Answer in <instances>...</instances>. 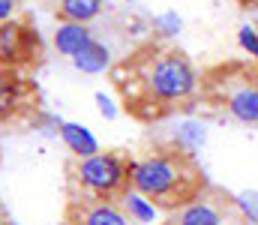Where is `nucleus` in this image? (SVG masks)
Segmentation results:
<instances>
[{
	"label": "nucleus",
	"instance_id": "1",
	"mask_svg": "<svg viewBox=\"0 0 258 225\" xmlns=\"http://www.w3.org/2000/svg\"><path fill=\"white\" fill-rule=\"evenodd\" d=\"M111 78L129 114L147 123L189 105L201 90L195 63L183 51L168 45H144L123 63H117Z\"/></svg>",
	"mask_w": 258,
	"mask_h": 225
},
{
	"label": "nucleus",
	"instance_id": "2",
	"mask_svg": "<svg viewBox=\"0 0 258 225\" xmlns=\"http://www.w3.org/2000/svg\"><path fill=\"white\" fill-rule=\"evenodd\" d=\"M126 180L129 189L141 192L156 207H168V210L192 201L207 189L204 171L198 168L195 156L177 147L150 150L132 159L126 165Z\"/></svg>",
	"mask_w": 258,
	"mask_h": 225
},
{
	"label": "nucleus",
	"instance_id": "3",
	"mask_svg": "<svg viewBox=\"0 0 258 225\" xmlns=\"http://www.w3.org/2000/svg\"><path fill=\"white\" fill-rule=\"evenodd\" d=\"M207 90L237 123H258V75L246 66H219L207 78Z\"/></svg>",
	"mask_w": 258,
	"mask_h": 225
},
{
	"label": "nucleus",
	"instance_id": "4",
	"mask_svg": "<svg viewBox=\"0 0 258 225\" xmlns=\"http://www.w3.org/2000/svg\"><path fill=\"white\" fill-rule=\"evenodd\" d=\"M126 159L120 153H93L87 159H75L72 180L87 198H102V201H117L129 189L126 180Z\"/></svg>",
	"mask_w": 258,
	"mask_h": 225
},
{
	"label": "nucleus",
	"instance_id": "5",
	"mask_svg": "<svg viewBox=\"0 0 258 225\" xmlns=\"http://www.w3.org/2000/svg\"><path fill=\"white\" fill-rule=\"evenodd\" d=\"M39 57V36L36 30L15 18V21H3L0 24V66L6 69H18L24 63H33Z\"/></svg>",
	"mask_w": 258,
	"mask_h": 225
},
{
	"label": "nucleus",
	"instance_id": "6",
	"mask_svg": "<svg viewBox=\"0 0 258 225\" xmlns=\"http://www.w3.org/2000/svg\"><path fill=\"white\" fill-rule=\"evenodd\" d=\"M231 213H237L231 201H222V198L201 192L198 198L174 207L168 216V225H228Z\"/></svg>",
	"mask_w": 258,
	"mask_h": 225
},
{
	"label": "nucleus",
	"instance_id": "7",
	"mask_svg": "<svg viewBox=\"0 0 258 225\" xmlns=\"http://www.w3.org/2000/svg\"><path fill=\"white\" fill-rule=\"evenodd\" d=\"M30 108L36 111V87L21 78L18 69L0 66V120H15Z\"/></svg>",
	"mask_w": 258,
	"mask_h": 225
},
{
	"label": "nucleus",
	"instance_id": "8",
	"mask_svg": "<svg viewBox=\"0 0 258 225\" xmlns=\"http://www.w3.org/2000/svg\"><path fill=\"white\" fill-rule=\"evenodd\" d=\"M69 225H132L129 213L117 201H102V198H87L72 204Z\"/></svg>",
	"mask_w": 258,
	"mask_h": 225
},
{
	"label": "nucleus",
	"instance_id": "9",
	"mask_svg": "<svg viewBox=\"0 0 258 225\" xmlns=\"http://www.w3.org/2000/svg\"><path fill=\"white\" fill-rule=\"evenodd\" d=\"M51 42H54L57 54H63V57L72 60L75 54H81V51L93 42V33H90L87 24H78V21H57Z\"/></svg>",
	"mask_w": 258,
	"mask_h": 225
},
{
	"label": "nucleus",
	"instance_id": "10",
	"mask_svg": "<svg viewBox=\"0 0 258 225\" xmlns=\"http://www.w3.org/2000/svg\"><path fill=\"white\" fill-rule=\"evenodd\" d=\"M60 141L69 147V153H72L75 159H87V156L99 153V141H96V135H93L84 123L63 120V123H60Z\"/></svg>",
	"mask_w": 258,
	"mask_h": 225
},
{
	"label": "nucleus",
	"instance_id": "11",
	"mask_svg": "<svg viewBox=\"0 0 258 225\" xmlns=\"http://www.w3.org/2000/svg\"><path fill=\"white\" fill-rule=\"evenodd\" d=\"M72 66H75L78 72H84V75L105 72V69H111V48H108L105 42L93 39L81 54H75V57H72Z\"/></svg>",
	"mask_w": 258,
	"mask_h": 225
},
{
	"label": "nucleus",
	"instance_id": "12",
	"mask_svg": "<svg viewBox=\"0 0 258 225\" xmlns=\"http://www.w3.org/2000/svg\"><path fill=\"white\" fill-rule=\"evenodd\" d=\"M54 9H57L60 21L90 24L93 18H99V15H102L105 0H54Z\"/></svg>",
	"mask_w": 258,
	"mask_h": 225
},
{
	"label": "nucleus",
	"instance_id": "13",
	"mask_svg": "<svg viewBox=\"0 0 258 225\" xmlns=\"http://www.w3.org/2000/svg\"><path fill=\"white\" fill-rule=\"evenodd\" d=\"M204 141H207V126H204L201 120H183V123L177 126V132H174V144H171V147L195 156V150L204 147Z\"/></svg>",
	"mask_w": 258,
	"mask_h": 225
},
{
	"label": "nucleus",
	"instance_id": "14",
	"mask_svg": "<svg viewBox=\"0 0 258 225\" xmlns=\"http://www.w3.org/2000/svg\"><path fill=\"white\" fill-rule=\"evenodd\" d=\"M120 201H123V210L129 213V219L138 222V225H147L159 216V207H156L150 198H144L141 192H135V189H126V192L120 195Z\"/></svg>",
	"mask_w": 258,
	"mask_h": 225
},
{
	"label": "nucleus",
	"instance_id": "15",
	"mask_svg": "<svg viewBox=\"0 0 258 225\" xmlns=\"http://www.w3.org/2000/svg\"><path fill=\"white\" fill-rule=\"evenodd\" d=\"M150 30H153L159 39H174V36L183 30V18H180L174 9H165V12L153 15V21H150Z\"/></svg>",
	"mask_w": 258,
	"mask_h": 225
},
{
	"label": "nucleus",
	"instance_id": "16",
	"mask_svg": "<svg viewBox=\"0 0 258 225\" xmlns=\"http://www.w3.org/2000/svg\"><path fill=\"white\" fill-rule=\"evenodd\" d=\"M231 204H234V210H237V216H240V219L258 225V189H246V192L234 195V198H231Z\"/></svg>",
	"mask_w": 258,
	"mask_h": 225
},
{
	"label": "nucleus",
	"instance_id": "17",
	"mask_svg": "<svg viewBox=\"0 0 258 225\" xmlns=\"http://www.w3.org/2000/svg\"><path fill=\"white\" fill-rule=\"evenodd\" d=\"M237 45L243 54H249L258 63V27L255 24H240L237 27Z\"/></svg>",
	"mask_w": 258,
	"mask_h": 225
},
{
	"label": "nucleus",
	"instance_id": "18",
	"mask_svg": "<svg viewBox=\"0 0 258 225\" xmlns=\"http://www.w3.org/2000/svg\"><path fill=\"white\" fill-rule=\"evenodd\" d=\"M60 117L57 114H48V111H33V129L45 132V135H60Z\"/></svg>",
	"mask_w": 258,
	"mask_h": 225
},
{
	"label": "nucleus",
	"instance_id": "19",
	"mask_svg": "<svg viewBox=\"0 0 258 225\" xmlns=\"http://www.w3.org/2000/svg\"><path fill=\"white\" fill-rule=\"evenodd\" d=\"M93 102H96V108H99V114H102L105 120H114V117H117V105H114V99H111L108 93L99 90V93L93 96Z\"/></svg>",
	"mask_w": 258,
	"mask_h": 225
},
{
	"label": "nucleus",
	"instance_id": "20",
	"mask_svg": "<svg viewBox=\"0 0 258 225\" xmlns=\"http://www.w3.org/2000/svg\"><path fill=\"white\" fill-rule=\"evenodd\" d=\"M18 18V0H0V24Z\"/></svg>",
	"mask_w": 258,
	"mask_h": 225
},
{
	"label": "nucleus",
	"instance_id": "21",
	"mask_svg": "<svg viewBox=\"0 0 258 225\" xmlns=\"http://www.w3.org/2000/svg\"><path fill=\"white\" fill-rule=\"evenodd\" d=\"M240 3H246V6H258V0H240Z\"/></svg>",
	"mask_w": 258,
	"mask_h": 225
},
{
	"label": "nucleus",
	"instance_id": "22",
	"mask_svg": "<svg viewBox=\"0 0 258 225\" xmlns=\"http://www.w3.org/2000/svg\"><path fill=\"white\" fill-rule=\"evenodd\" d=\"M0 219H3V201H0Z\"/></svg>",
	"mask_w": 258,
	"mask_h": 225
},
{
	"label": "nucleus",
	"instance_id": "23",
	"mask_svg": "<svg viewBox=\"0 0 258 225\" xmlns=\"http://www.w3.org/2000/svg\"><path fill=\"white\" fill-rule=\"evenodd\" d=\"M120 3H138V0H120Z\"/></svg>",
	"mask_w": 258,
	"mask_h": 225
},
{
	"label": "nucleus",
	"instance_id": "24",
	"mask_svg": "<svg viewBox=\"0 0 258 225\" xmlns=\"http://www.w3.org/2000/svg\"><path fill=\"white\" fill-rule=\"evenodd\" d=\"M0 225H9V222H6V219H0Z\"/></svg>",
	"mask_w": 258,
	"mask_h": 225
}]
</instances>
